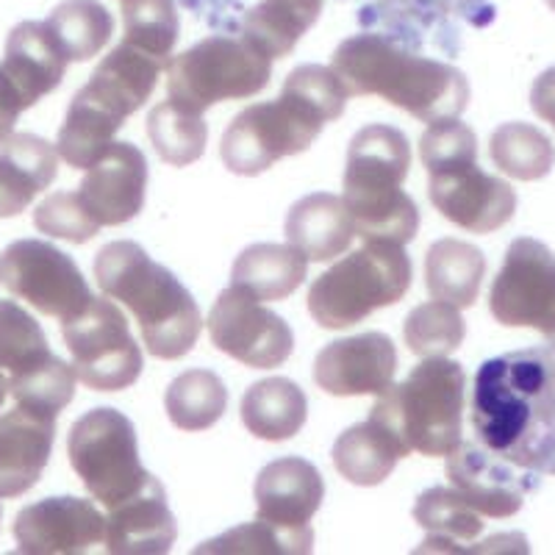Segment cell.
<instances>
[{
    "mask_svg": "<svg viewBox=\"0 0 555 555\" xmlns=\"http://www.w3.org/2000/svg\"><path fill=\"white\" fill-rule=\"evenodd\" d=\"M478 442L537 475H555V353L528 347L480 364L473 389Z\"/></svg>",
    "mask_w": 555,
    "mask_h": 555,
    "instance_id": "obj_1",
    "label": "cell"
},
{
    "mask_svg": "<svg viewBox=\"0 0 555 555\" xmlns=\"http://www.w3.org/2000/svg\"><path fill=\"white\" fill-rule=\"evenodd\" d=\"M347 98L380 95L391 106L436 122L461 117L469 106V81L459 67L414 56L384 34H356L336 48L331 64Z\"/></svg>",
    "mask_w": 555,
    "mask_h": 555,
    "instance_id": "obj_2",
    "label": "cell"
},
{
    "mask_svg": "<svg viewBox=\"0 0 555 555\" xmlns=\"http://www.w3.org/2000/svg\"><path fill=\"white\" fill-rule=\"evenodd\" d=\"M103 295L126 304L137 317L147 353L176 361L197 345L203 317L190 289L167 267L156 264L137 242H108L95 256Z\"/></svg>",
    "mask_w": 555,
    "mask_h": 555,
    "instance_id": "obj_3",
    "label": "cell"
},
{
    "mask_svg": "<svg viewBox=\"0 0 555 555\" xmlns=\"http://www.w3.org/2000/svg\"><path fill=\"white\" fill-rule=\"evenodd\" d=\"M409 139L395 126H366L350 142L345 167V206L364 242L409 245L420 231V208L403 192L409 178Z\"/></svg>",
    "mask_w": 555,
    "mask_h": 555,
    "instance_id": "obj_4",
    "label": "cell"
},
{
    "mask_svg": "<svg viewBox=\"0 0 555 555\" xmlns=\"http://www.w3.org/2000/svg\"><path fill=\"white\" fill-rule=\"evenodd\" d=\"M467 375L459 361L425 359L403 384H391L373 405L375 425L391 436L400 455H448L461 444Z\"/></svg>",
    "mask_w": 555,
    "mask_h": 555,
    "instance_id": "obj_5",
    "label": "cell"
},
{
    "mask_svg": "<svg viewBox=\"0 0 555 555\" xmlns=\"http://www.w3.org/2000/svg\"><path fill=\"white\" fill-rule=\"evenodd\" d=\"M411 278L414 270L403 245L364 242L311 284L309 311L325 331H345L378 309L400 304L409 295Z\"/></svg>",
    "mask_w": 555,
    "mask_h": 555,
    "instance_id": "obj_6",
    "label": "cell"
},
{
    "mask_svg": "<svg viewBox=\"0 0 555 555\" xmlns=\"http://www.w3.org/2000/svg\"><path fill=\"white\" fill-rule=\"evenodd\" d=\"M167 101L190 114H203L215 103L259 95L272 78V59L250 39L206 37L167 67Z\"/></svg>",
    "mask_w": 555,
    "mask_h": 555,
    "instance_id": "obj_7",
    "label": "cell"
},
{
    "mask_svg": "<svg viewBox=\"0 0 555 555\" xmlns=\"http://www.w3.org/2000/svg\"><path fill=\"white\" fill-rule=\"evenodd\" d=\"M0 380L17 405L56 416L76 398V370L51 353L39 322L14 300H0Z\"/></svg>",
    "mask_w": 555,
    "mask_h": 555,
    "instance_id": "obj_8",
    "label": "cell"
},
{
    "mask_svg": "<svg viewBox=\"0 0 555 555\" xmlns=\"http://www.w3.org/2000/svg\"><path fill=\"white\" fill-rule=\"evenodd\" d=\"M67 455L87 492L106 508L131 498L151 478L139 461L133 423L117 409L87 411L69 428Z\"/></svg>",
    "mask_w": 555,
    "mask_h": 555,
    "instance_id": "obj_9",
    "label": "cell"
},
{
    "mask_svg": "<svg viewBox=\"0 0 555 555\" xmlns=\"http://www.w3.org/2000/svg\"><path fill=\"white\" fill-rule=\"evenodd\" d=\"M325 126L314 108L281 92L278 101L247 106L231 120L220 145L222 165L236 176H261L281 158L309 151Z\"/></svg>",
    "mask_w": 555,
    "mask_h": 555,
    "instance_id": "obj_10",
    "label": "cell"
},
{
    "mask_svg": "<svg viewBox=\"0 0 555 555\" xmlns=\"http://www.w3.org/2000/svg\"><path fill=\"white\" fill-rule=\"evenodd\" d=\"M62 334L73 370L89 389L120 391L142 375V350L128 331L126 314L112 300L92 297L81 314L62 322Z\"/></svg>",
    "mask_w": 555,
    "mask_h": 555,
    "instance_id": "obj_11",
    "label": "cell"
},
{
    "mask_svg": "<svg viewBox=\"0 0 555 555\" xmlns=\"http://www.w3.org/2000/svg\"><path fill=\"white\" fill-rule=\"evenodd\" d=\"M0 284L39 314L73 320L92 304V292L67 253L51 242L20 240L0 253Z\"/></svg>",
    "mask_w": 555,
    "mask_h": 555,
    "instance_id": "obj_12",
    "label": "cell"
},
{
    "mask_svg": "<svg viewBox=\"0 0 555 555\" xmlns=\"http://www.w3.org/2000/svg\"><path fill=\"white\" fill-rule=\"evenodd\" d=\"M492 317L505 328L555 334V253L539 240H514L489 295Z\"/></svg>",
    "mask_w": 555,
    "mask_h": 555,
    "instance_id": "obj_13",
    "label": "cell"
},
{
    "mask_svg": "<svg viewBox=\"0 0 555 555\" xmlns=\"http://www.w3.org/2000/svg\"><path fill=\"white\" fill-rule=\"evenodd\" d=\"M208 336L217 350L253 370H275L295 347L289 322L240 286L220 292L208 314Z\"/></svg>",
    "mask_w": 555,
    "mask_h": 555,
    "instance_id": "obj_14",
    "label": "cell"
},
{
    "mask_svg": "<svg viewBox=\"0 0 555 555\" xmlns=\"http://www.w3.org/2000/svg\"><path fill=\"white\" fill-rule=\"evenodd\" d=\"M428 176V197L436 211L469 234H492L517 211L512 183L483 172L478 162H459Z\"/></svg>",
    "mask_w": 555,
    "mask_h": 555,
    "instance_id": "obj_15",
    "label": "cell"
},
{
    "mask_svg": "<svg viewBox=\"0 0 555 555\" xmlns=\"http://www.w3.org/2000/svg\"><path fill=\"white\" fill-rule=\"evenodd\" d=\"M14 539L23 555H81L106 547V517L89 500L48 498L17 514Z\"/></svg>",
    "mask_w": 555,
    "mask_h": 555,
    "instance_id": "obj_16",
    "label": "cell"
},
{
    "mask_svg": "<svg viewBox=\"0 0 555 555\" xmlns=\"http://www.w3.org/2000/svg\"><path fill=\"white\" fill-rule=\"evenodd\" d=\"M448 478L475 512L492 519L514 517L539 486L537 473L500 459L480 442H461L448 453Z\"/></svg>",
    "mask_w": 555,
    "mask_h": 555,
    "instance_id": "obj_17",
    "label": "cell"
},
{
    "mask_svg": "<svg viewBox=\"0 0 555 555\" xmlns=\"http://www.w3.org/2000/svg\"><path fill=\"white\" fill-rule=\"evenodd\" d=\"M398 350L395 341L380 331L347 336L322 347L314 361V380L334 398L380 395L395 384Z\"/></svg>",
    "mask_w": 555,
    "mask_h": 555,
    "instance_id": "obj_18",
    "label": "cell"
},
{
    "mask_svg": "<svg viewBox=\"0 0 555 555\" xmlns=\"http://www.w3.org/2000/svg\"><path fill=\"white\" fill-rule=\"evenodd\" d=\"M147 162L131 142H112L78 186L83 206L101 225H122L145 206Z\"/></svg>",
    "mask_w": 555,
    "mask_h": 555,
    "instance_id": "obj_19",
    "label": "cell"
},
{
    "mask_svg": "<svg viewBox=\"0 0 555 555\" xmlns=\"http://www.w3.org/2000/svg\"><path fill=\"white\" fill-rule=\"evenodd\" d=\"M261 522L286 533H309V522L325 500L320 469L304 459H278L267 464L253 486Z\"/></svg>",
    "mask_w": 555,
    "mask_h": 555,
    "instance_id": "obj_20",
    "label": "cell"
},
{
    "mask_svg": "<svg viewBox=\"0 0 555 555\" xmlns=\"http://www.w3.org/2000/svg\"><path fill=\"white\" fill-rule=\"evenodd\" d=\"M56 442V414L17 405L0 416V498H20L39 483Z\"/></svg>",
    "mask_w": 555,
    "mask_h": 555,
    "instance_id": "obj_21",
    "label": "cell"
},
{
    "mask_svg": "<svg viewBox=\"0 0 555 555\" xmlns=\"http://www.w3.org/2000/svg\"><path fill=\"white\" fill-rule=\"evenodd\" d=\"M178 539V525L167 505L165 486L147 478L131 498L108 508L106 550L112 555H162Z\"/></svg>",
    "mask_w": 555,
    "mask_h": 555,
    "instance_id": "obj_22",
    "label": "cell"
},
{
    "mask_svg": "<svg viewBox=\"0 0 555 555\" xmlns=\"http://www.w3.org/2000/svg\"><path fill=\"white\" fill-rule=\"evenodd\" d=\"M67 64V56L59 48L51 28L37 20H26L9 34L0 76L14 89L23 108H31L44 95H51L53 89H59Z\"/></svg>",
    "mask_w": 555,
    "mask_h": 555,
    "instance_id": "obj_23",
    "label": "cell"
},
{
    "mask_svg": "<svg viewBox=\"0 0 555 555\" xmlns=\"http://www.w3.org/2000/svg\"><path fill=\"white\" fill-rule=\"evenodd\" d=\"M165 69L167 64H162L158 59L147 56L133 44L120 42L98 64L81 92H87L92 101L101 103L106 112L126 122V117L145 106Z\"/></svg>",
    "mask_w": 555,
    "mask_h": 555,
    "instance_id": "obj_24",
    "label": "cell"
},
{
    "mask_svg": "<svg viewBox=\"0 0 555 555\" xmlns=\"http://www.w3.org/2000/svg\"><path fill=\"white\" fill-rule=\"evenodd\" d=\"M56 145L34 133H9L0 142V220L23 215L56 181Z\"/></svg>",
    "mask_w": 555,
    "mask_h": 555,
    "instance_id": "obj_25",
    "label": "cell"
},
{
    "mask_svg": "<svg viewBox=\"0 0 555 555\" xmlns=\"http://www.w3.org/2000/svg\"><path fill=\"white\" fill-rule=\"evenodd\" d=\"M286 240L309 261H331L353 245V217L341 197L317 192L292 206L286 217Z\"/></svg>",
    "mask_w": 555,
    "mask_h": 555,
    "instance_id": "obj_26",
    "label": "cell"
},
{
    "mask_svg": "<svg viewBox=\"0 0 555 555\" xmlns=\"http://www.w3.org/2000/svg\"><path fill=\"white\" fill-rule=\"evenodd\" d=\"M306 416H309L306 391L289 378L259 380L242 398V423L264 442H286L300 434Z\"/></svg>",
    "mask_w": 555,
    "mask_h": 555,
    "instance_id": "obj_27",
    "label": "cell"
},
{
    "mask_svg": "<svg viewBox=\"0 0 555 555\" xmlns=\"http://www.w3.org/2000/svg\"><path fill=\"white\" fill-rule=\"evenodd\" d=\"M309 272V259L292 245H250L231 270V286L250 292L256 300H286L300 289Z\"/></svg>",
    "mask_w": 555,
    "mask_h": 555,
    "instance_id": "obj_28",
    "label": "cell"
},
{
    "mask_svg": "<svg viewBox=\"0 0 555 555\" xmlns=\"http://www.w3.org/2000/svg\"><path fill=\"white\" fill-rule=\"evenodd\" d=\"M414 522L428 530L420 553H467V544H473L483 530V514L475 512L455 489L434 486L416 498Z\"/></svg>",
    "mask_w": 555,
    "mask_h": 555,
    "instance_id": "obj_29",
    "label": "cell"
},
{
    "mask_svg": "<svg viewBox=\"0 0 555 555\" xmlns=\"http://www.w3.org/2000/svg\"><path fill=\"white\" fill-rule=\"evenodd\" d=\"M486 278V256L469 242L439 240L425 256V284L434 300L469 309Z\"/></svg>",
    "mask_w": 555,
    "mask_h": 555,
    "instance_id": "obj_30",
    "label": "cell"
},
{
    "mask_svg": "<svg viewBox=\"0 0 555 555\" xmlns=\"http://www.w3.org/2000/svg\"><path fill=\"white\" fill-rule=\"evenodd\" d=\"M320 12L322 0H261L242 20V34L270 59H284L314 26Z\"/></svg>",
    "mask_w": 555,
    "mask_h": 555,
    "instance_id": "obj_31",
    "label": "cell"
},
{
    "mask_svg": "<svg viewBox=\"0 0 555 555\" xmlns=\"http://www.w3.org/2000/svg\"><path fill=\"white\" fill-rule=\"evenodd\" d=\"M403 459L398 444L391 442L380 425L373 420L347 428L334 444V467L345 480L356 486H378L395 473Z\"/></svg>",
    "mask_w": 555,
    "mask_h": 555,
    "instance_id": "obj_32",
    "label": "cell"
},
{
    "mask_svg": "<svg viewBox=\"0 0 555 555\" xmlns=\"http://www.w3.org/2000/svg\"><path fill=\"white\" fill-rule=\"evenodd\" d=\"M120 117L106 112L87 92H78L69 103L64 126L59 131V156L76 170H89L112 147L114 133L120 131Z\"/></svg>",
    "mask_w": 555,
    "mask_h": 555,
    "instance_id": "obj_33",
    "label": "cell"
},
{
    "mask_svg": "<svg viewBox=\"0 0 555 555\" xmlns=\"http://www.w3.org/2000/svg\"><path fill=\"white\" fill-rule=\"evenodd\" d=\"M67 62H89L108 44L114 17L98 0H64L44 20Z\"/></svg>",
    "mask_w": 555,
    "mask_h": 555,
    "instance_id": "obj_34",
    "label": "cell"
},
{
    "mask_svg": "<svg viewBox=\"0 0 555 555\" xmlns=\"http://www.w3.org/2000/svg\"><path fill=\"white\" fill-rule=\"evenodd\" d=\"M228 391L211 370H190L178 375L165 395L170 423L181 430H208L225 414Z\"/></svg>",
    "mask_w": 555,
    "mask_h": 555,
    "instance_id": "obj_35",
    "label": "cell"
},
{
    "mask_svg": "<svg viewBox=\"0 0 555 555\" xmlns=\"http://www.w3.org/2000/svg\"><path fill=\"white\" fill-rule=\"evenodd\" d=\"M489 153L500 172L517 181H539L555 165V147L547 133L528 122H505L492 133Z\"/></svg>",
    "mask_w": 555,
    "mask_h": 555,
    "instance_id": "obj_36",
    "label": "cell"
},
{
    "mask_svg": "<svg viewBox=\"0 0 555 555\" xmlns=\"http://www.w3.org/2000/svg\"><path fill=\"white\" fill-rule=\"evenodd\" d=\"M147 137L167 165L186 167L203 156L208 128L201 114H190L176 103H158L147 117Z\"/></svg>",
    "mask_w": 555,
    "mask_h": 555,
    "instance_id": "obj_37",
    "label": "cell"
},
{
    "mask_svg": "<svg viewBox=\"0 0 555 555\" xmlns=\"http://www.w3.org/2000/svg\"><path fill=\"white\" fill-rule=\"evenodd\" d=\"M403 336L411 353L420 359H444L459 350L467 336V325L461 309L444 300H430L405 317Z\"/></svg>",
    "mask_w": 555,
    "mask_h": 555,
    "instance_id": "obj_38",
    "label": "cell"
},
{
    "mask_svg": "<svg viewBox=\"0 0 555 555\" xmlns=\"http://www.w3.org/2000/svg\"><path fill=\"white\" fill-rule=\"evenodd\" d=\"M122 42L170 67L172 48L178 42V12L172 0H122Z\"/></svg>",
    "mask_w": 555,
    "mask_h": 555,
    "instance_id": "obj_39",
    "label": "cell"
},
{
    "mask_svg": "<svg viewBox=\"0 0 555 555\" xmlns=\"http://www.w3.org/2000/svg\"><path fill=\"white\" fill-rule=\"evenodd\" d=\"M311 544H314V533H286V530H278L272 525L256 522L242 525V528L228 530L220 539H211V542L201 544L195 553H217V555H231V553H272V555H300L311 553Z\"/></svg>",
    "mask_w": 555,
    "mask_h": 555,
    "instance_id": "obj_40",
    "label": "cell"
},
{
    "mask_svg": "<svg viewBox=\"0 0 555 555\" xmlns=\"http://www.w3.org/2000/svg\"><path fill=\"white\" fill-rule=\"evenodd\" d=\"M34 225L42 234L73 242V245H83L101 231V222L89 215L78 192H56V195L44 197L34 211Z\"/></svg>",
    "mask_w": 555,
    "mask_h": 555,
    "instance_id": "obj_41",
    "label": "cell"
},
{
    "mask_svg": "<svg viewBox=\"0 0 555 555\" xmlns=\"http://www.w3.org/2000/svg\"><path fill=\"white\" fill-rule=\"evenodd\" d=\"M284 92H289L297 101H304L306 106L314 108L325 122L339 120L341 114H345V87H341L334 69L322 67V64H304V67L292 69L284 83Z\"/></svg>",
    "mask_w": 555,
    "mask_h": 555,
    "instance_id": "obj_42",
    "label": "cell"
},
{
    "mask_svg": "<svg viewBox=\"0 0 555 555\" xmlns=\"http://www.w3.org/2000/svg\"><path fill=\"white\" fill-rule=\"evenodd\" d=\"M420 158L428 172L459 162H478V137L459 117L428 122V131L420 139Z\"/></svg>",
    "mask_w": 555,
    "mask_h": 555,
    "instance_id": "obj_43",
    "label": "cell"
},
{
    "mask_svg": "<svg viewBox=\"0 0 555 555\" xmlns=\"http://www.w3.org/2000/svg\"><path fill=\"white\" fill-rule=\"evenodd\" d=\"M530 106L544 122L555 128V67L544 69L530 89Z\"/></svg>",
    "mask_w": 555,
    "mask_h": 555,
    "instance_id": "obj_44",
    "label": "cell"
},
{
    "mask_svg": "<svg viewBox=\"0 0 555 555\" xmlns=\"http://www.w3.org/2000/svg\"><path fill=\"white\" fill-rule=\"evenodd\" d=\"M7 384H3V380H0V405H3V400H7Z\"/></svg>",
    "mask_w": 555,
    "mask_h": 555,
    "instance_id": "obj_45",
    "label": "cell"
},
{
    "mask_svg": "<svg viewBox=\"0 0 555 555\" xmlns=\"http://www.w3.org/2000/svg\"><path fill=\"white\" fill-rule=\"evenodd\" d=\"M547 347H550V350H553V353H555V334L550 336V339H547Z\"/></svg>",
    "mask_w": 555,
    "mask_h": 555,
    "instance_id": "obj_46",
    "label": "cell"
},
{
    "mask_svg": "<svg viewBox=\"0 0 555 555\" xmlns=\"http://www.w3.org/2000/svg\"><path fill=\"white\" fill-rule=\"evenodd\" d=\"M547 7H550V9H553V12H555V0H547Z\"/></svg>",
    "mask_w": 555,
    "mask_h": 555,
    "instance_id": "obj_47",
    "label": "cell"
}]
</instances>
